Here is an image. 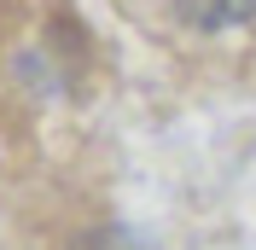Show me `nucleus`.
Listing matches in <instances>:
<instances>
[{"label": "nucleus", "mask_w": 256, "mask_h": 250, "mask_svg": "<svg viewBox=\"0 0 256 250\" xmlns=\"http://www.w3.org/2000/svg\"><path fill=\"white\" fill-rule=\"evenodd\" d=\"M175 6L198 24H239V18L256 12V0H175Z\"/></svg>", "instance_id": "nucleus-1"}]
</instances>
